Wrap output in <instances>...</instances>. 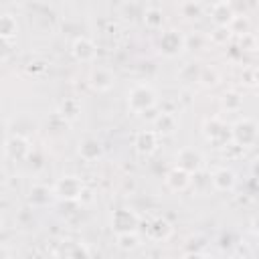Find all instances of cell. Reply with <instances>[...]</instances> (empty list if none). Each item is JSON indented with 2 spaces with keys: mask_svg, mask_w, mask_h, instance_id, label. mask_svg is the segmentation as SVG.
I'll return each instance as SVG.
<instances>
[{
  "mask_svg": "<svg viewBox=\"0 0 259 259\" xmlns=\"http://www.w3.org/2000/svg\"><path fill=\"white\" fill-rule=\"evenodd\" d=\"M198 81H200L204 87H214V85L221 81V75H219V71H217L214 67H202Z\"/></svg>",
  "mask_w": 259,
  "mask_h": 259,
  "instance_id": "cell-22",
  "label": "cell"
},
{
  "mask_svg": "<svg viewBox=\"0 0 259 259\" xmlns=\"http://www.w3.org/2000/svg\"><path fill=\"white\" fill-rule=\"evenodd\" d=\"M221 103H223V109H227V111H239L241 105H243V99H241V95L237 91H227L223 95Z\"/></svg>",
  "mask_w": 259,
  "mask_h": 259,
  "instance_id": "cell-21",
  "label": "cell"
},
{
  "mask_svg": "<svg viewBox=\"0 0 259 259\" xmlns=\"http://www.w3.org/2000/svg\"><path fill=\"white\" fill-rule=\"evenodd\" d=\"M210 182H212L214 190H219V192H231L235 188V184H237V176L229 168H219V170L212 172Z\"/></svg>",
  "mask_w": 259,
  "mask_h": 259,
  "instance_id": "cell-13",
  "label": "cell"
},
{
  "mask_svg": "<svg viewBox=\"0 0 259 259\" xmlns=\"http://www.w3.org/2000/svg\"><path fill=\"white\" fill-rule=\"evenodd\" d=\"M164 182H166V186H168L170 190H174V192H182V190H186V188L190 186V182H192V174H190L188 170L180 168V166H174V168L166 174Z\"/></svg>",
  "mask_w": 259,
  "mask_h": 259,
  "instance_id": "cell-9",
  "label": "cell"
},
{
  "mask_svg": "<svg viewBox=\"0 0 259 259\" xmlns=\"http://www.w3.org/2000/svg\"><path fill=\"white\" fill-rule=\"evenodd\" d=\"M223 2H229V4H231V2H235V0H223Z\"/></svg>",
  "mask_w": 259,
  "mask_h": 259,
  "instance_id": "cell-29",
  "label": "cell"
},
{
  "mask_svg": "<svg viewBox=\"0 0 259 259\" xmlns=\"http://www.w3.org/2000/svg\"><path fill=\"white\" fill-rule=\"evenodd\" d=\"M251 174H253V178L259 182V158L253 160V164H251Z\"/></svg>",
  "mask_w": 259,
  "mask_h": 259,
  "instance_id": "cell-28",
  "label": "cell"
},
{
  "mask_svg": "<svg viewBox=\"0 0 259 259\" xmlns=\"http://www.w3.org/2000/svg\"><path fill=\"white\" fill-rule=\"evenodd\" d=\"M158 142H160V136L156 130H142L134 138V150L140 156H150L158 150Z\"/></svg>",
  "mask_w": 259,
  "mask_h": 259,
  "instance_id": "cell-7",
  "label": "cell"
},
{
  "mask_svg": "<svg viewBox=\"0 0 259 259\" xmlns=\"http://www.w3.org/2000/svg\"><path fill=\"white\" fill-rule=\"evenodd\" d=\"M117 245L121 247V249H136V247H140V239H138V235H136V231H132V233H119L117 235Z\"/></svg>",
  "mask_w": 259,
  "mask_h": 259,
  "instance_id": "cell-24",
  "label": "cell"
},
{
  "mask_svg": "<svg viewBox=\"0 0 259 259\" xmlns=\"http://www.w3.org/2000/svg\"><path fill=\"white\" fill-rule=\"evenodd\" d=\"M210 18H212V22H214L217 26H229L231 20L235 18V12H233V8H231L229 2L219 0V2L212 6V10H210Z\"/></svg>",
  "mask_w": 259,
  "mask_h": 259,
  "instance_id": "cell-16",
  "label": "cell"
},
{
  "mask_svg": "<svg viewBox=\"0 0 259 259\" xmlns=\"http://www.w3.org/2000/svg\"><path fill=\"white\" fill-rule=\"evenodd\" d=\"M79 103L75 101V99H67L63 105H61V111H59V115L61 117H67V119H75L77 115H79Z\"/></svg>",
  "mask_w": 259,
  "mask_h": 259,
  "instance_id": "cell-26",
  "label": "cell"
},
{
  "mask_svg": "<svg viewBox=\"0 0 259 259\" xmlns=\"http://www.w3.org/2000/svg\"><path fill=\"white\" fill-rule=\"evenodd\" d=\"M55 196V188H49L45 184H34L28 192V202L36 208H42L47 204H51V198Z\"/></svg>",
  "mask_w": 259,
  "mask_h": 259,
  "instance_id": "cell-15",
  "label": "cell"
},
{
  "mask_svg": "<svg viewBox=\"0 0 259 259\" xmlns=\"http://www.w3.org/2000/svg\"><path fill=\"white\" fill-rule=\"evenodd\" d=\"M200 12H202V10H200V4L194 2V0H188V2L182 4V14H184L186 18H198Z\"/></svg>",
  "mask_w": 259,
  "mask_h": 259,
  "instance_id": "cell-27",
  "label": "cell"
},
{
  "mask_svg": "<svg viewBox=\"0 0 259 259\" xmlns=\"http://www.w3.org/2000/svg\"><path fill=\"white\" fill-rule=\"evenodd\" d=\"M154 130L158 132V136H172L176 130H178V121H176V115L172 111H162L156 121H154Z\"/></svg>",
  "mask_w": 259,
  "mask_h": 259,
  "instance_id": "cell-17",
  "label": "cell"
},
{
  "mask_svg": "<svg viewBox=\"0 0 259 259\" xmlns=\"http://www.w3.org/2000/svg\"><path fill=\"white\" fill-rule=\"evenodd\" d=\"M140 225V219L134 210L130 208H117L111 214V229L119 235V233H132L136 231V227Z\"/></svg>",
  "mask_w": 259,
  "mask_h": 259,
  "instance_id": "cell-6",
  "label": "cell"
},
{
  "mask_svg": "<svg viewBox=\"0 0 259 259\" xmlns=\"http://www.w3.org/2000/svg\"><path fill=\"white\" fill-rule=\"evenodd\" d=\"M16 30H18V24H16V18L12 14H2L0 18V34L4 40L16 36Z\"/></svg>",
  "mask_w": 259,
  "mask_h": 259,
  "instance_id": "cell-19",
  "label": "cell"
},
{
  "mask_svg": "<svg viewBox=\"0 0 259 259\" xmlns=\"http://www.w3.org/2000/svg\"><path fill=\"white\" fill-rule=\"evenodd\" d=\"M156 101H158L156 91L150 85H146V83L134 85L130 89V93H127V107L134 113H144V111L152 109L156 105Z\"/></svg>",
  "mask_w": 259,
  "mask_h": 259,
  "instance_id": "cell-1",
  "label": "cell"
},
{
  "mask_svg": "<svg viewBox=\"0 0 259 259\" xmlns=\"http://www.w3.org/2000/svg\"><path fill=\"white\" fill-rule=\"evenodd\" d=\"M115 83V75L105 67H95L89 75V85L97 91H109Z\"/></svg>",
  "mask_w": 259,
  "mask_h": 259,
  "instance_id": "cell-12",
  "label": "cell"
},
{
  "mask_svg": "<svg viewBox=\"0 0 259 259\" xmlns=\"http://www.w3.org/2000/svg\"><path fill=\"white\" fill-rule=\"evenodd\" d=\"M148 233L156 239V241H166L172 235V225L166 219H154L148 227Z\"/></svg>",
  "mask_w": 259,
  "mask_h": 259,
  "instance_id": "cell-18",
  "label": "cell"
},
{
  "mask_svg": "<svg viewBox=\"0 0 259 259\" xmlns=\"http://www.w3.org/2000/svg\"><path fill=\"white\" fill-rule=\"evenodd\" d=\"M79 156L85 160V162H95L103 156V146L97 138H85L81 144H79Z\"/></svg>",
  "mask_w": 259,
  "mask_h": 259,
  "instance_id": "cell-14",
  "label": "cell"
},
{
  "mask_svg": "<svg viewBox=\"0 0 259 259\" xmlns=\"http://www.w3.org/2000/svg\"><path fill=\"white\" fill-rule=\"evenodd\" d=\"M176 166L188 170L190 174H196L200 170V166H202V156L194 148H182L176 154Z\"/></svg>",
  "mask_w": 259,
  "mask_h": 259,
  "instance_id": "cell-10",
  "label": "cell"
},
{
  "mask_svg": "<svg viewBox=\"0 0 259 259\" xmlns=\"http://www.w3.org/2000/svg\"><path fill=\"white\" fill-rule=\"evenodd\" d=\"M6 156L8 158H12V160H24V158H28V154H30V144H28V140L26 138H22V136H12V138H8L6 140Z\"/></svg>",
  "mask_w": 259,
  "mask_h": 259,
  "instance_id": "cell-11",
  "label": "cell"
},
{
  "mask_svg": "<svg viewBox=\"0 0 259 259\" xmlns=\"http://www.w3.org/2000/svg\"><path fill=\"white\" fill-rule=\"evenodd\" d=\"M162 22H164V14H162V10H158V8H148V10L144 12V24H146L148 28L156 30V28L162 26Z\"/></svg>",
  "mask_w": 259,
  "mask_h": 259,
  "instance_id": "cell-20",
  "label": "cell"
},
{
  "mask_svg": "<svg viewBox=\"0 0 259 259\" xmlns=\"http://www.w3.org/2000/svg\"><path fill=\"white\" fill-rule=\"evenodd\" d=\"M71 53L81 63H93L95 57H97V47H95V42L91 38L79 36V38H75V42L71 47Z\"/></svg>",
  "mask_w": 259,
  "mask_h": 259,
  "instance_id": "cell-8",
  "label": "cell"
},
{
  "mask_svg": "<svg viewBox=\"0 0 259 259\" xmlns=\"http://www.w3.org/2000/svg\"><path fill=\"white\" fill-rule=\"evenodd\" d=\"M158 47H160V53L168 59H174L178 57L184 49H186V36H182L178 30L170 28L166 32L160 34V40H158Z\"/></svg>",
  "mask_w": 259,
  "mask_h": 259,
  "instance_id": "cell-5",
  "label": "cell"
},
{
  "mask_svg": "<svg viewBox=\"0 0 259 259\" xmlns=\"http://www.w3.org/2000/svg\"><path fill=\"white\" fill-rule=\"evenodd\" d=\"M229 28H231V32L233 34H247L249 32V28H251V22H249V18L247 16H235L233 20H231V24H229Z\"/></svg>",
  "mask_w": 259,
  "mask_h": 259,
  "instance_id": "cell-25",
  "label": "cell"
},
{
  "mask_svg": "<svg viewBox=\"0 0 259 259\" xmlns=\"http://www.w3.org/2000/svg\"><path fill=\"white\" fill-rule=\"evenodd\" d=\"M257 49H259V34H257Z\"/></svg>",
  "mask_w": 259,
  "mask_h": 259,
  "instance_id": "cell-30",
  "label": "cell"
},
{
  "mask_svg": "<svg viewBox=\"0 0 259 259\" xmlns=\"http://www.w3.org/2000/svg\"><path fill=\"white\" fill-rule=\"evenodd\" d=\"M53 188H55V196L57 198L69 200V202L81 200V196L85 194V184L77 176H63V178L57 180V184Z\"/></svg>",
  "mask_w": 259,
  "mask_h": 259,
  "instance_id": "cell-4",
  "label": "cell"
},
{
  "mask_svg": "<svg viewBox=\"0 0 259 259\" xmlns=\"http://www.w3.org/2000/svg\"><path fill=\"white\" fill-rule=\"evenodd\" d=\"M202 134H204V140L210 142L212 146H227L229 142H233V132H231V125H227L221 117H210L204 121L202 125Z\"/></svg>",
  "mask_w": 259,
  "mask_h": 259,
  "instance_id": "cell-3",
  "label": "cell"
},
{
  "mask_svg": "<svg viewBox=\"0 0 259 259\" xmlns=\"http://www.w3.org/2000/svg\"><path fill=\"white\" fill-rule=\"evenodd\" d=\"M231 36H233V32H231L229 26H217V28L210 32L208 40L214 42V45H227V42L231 40Z\"/></svg>",
  "mask_w": 259,
  "mask_h": 259,
  "instance_id": "cell-23",
  "label": "cell"
},
{
  "mask_svg": "<svg viewBox=\"0 0 259 259\" xmlns=\"http://www.w3.org/2000/svg\"><path fill=\"white\" fill-rule=\"evenodd\" d=\"M231 132H233V144H237L239 148H251L259 140V125L249 117H243L235 125H231Z\"/></svg>",
  "mask_w": 259,
  "mask_h": 259,
  "instance_id": "cell-2",
  "label": "cell"
}]
</instances>
